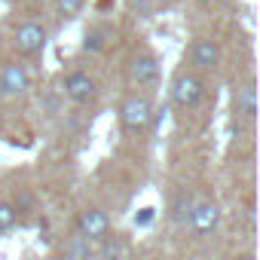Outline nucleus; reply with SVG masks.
Wrapping results in <instances>:
<instances>
[{"mask_svg":"<svg viewBox=\"0 0 260 260\" xmlns=\"http://www.w3.org/2000/svg\"><path fill=\"white\" fill-rule=\"evenodd\" d=\"M156 122V107L150 101V95L144 92H128L119 101V128L128 138H141L147 135Z\"/></svg>","mask_w":260,"mask_h":260,"instance_id":"nucleus-1","label":"nucleus"},{"mask_svg":"<svg viewBox=\"0 0 260 260\" xmlns=\"http://www.w3.org/2000/svg\"><path fill=\"white\" fill-rule=\"evenodd\" d=\"M172 104L178 107V110H193V107H199V101L205 98V83H202V77L196 74V71H178L175 77H172Z\"/></svg>","mask_w":260,"mask_h":260,"instance_id":"nucleus-2","label":"nucleus"},{"mask_svg":"<svg viewBox=\"0 0 260 260\" xmlns=\"http://www.w3.org/2000/svg\"><path fill=\"white\" fill-rule=\"evenodd\" d=\"M220 226V208L214 199H196L187 217V230L193 233V239H208L214 236Z\"/></svg>","mask_w":260,"mask_h":260,"instance_id":"nucleus-3","label":"nucleus"},{"mask_svg":"<svg viewBox=\"0 0 260 260\" xmlns=\"http://www.w3.org/2000/svg\"><path fill=\"white\" fill-rule=\"evenodd\" d=\"M159 58L150 52V49H138L132 58H128V80H132V86L138 89H153L159 86Z\"/></svg>","mask_w":260,"mask_h":260,"instance_id":"nucleus-4","label":"nucleus"},{"mask_svg":"<svg viewBox=\"0 0 260 260\" xmlns=\"http://www.w3.org/2000/svg\"><path fill=\"white\" fill-rule=\"evenodd\" d=\"M74 233H77V236H83L86 242H92V245L98 248V245L110 236V217H107V211H101V208H95V205L83 208V211L77 214Z\"/></svg>","mask_w":260,"mask_h":260,"instance_id":"nucleus-5","label":"nucleus"},{"mask_svg":"<svg viewBox=\"0 0 260 260\" xmlns=\"http://www.w3.org/2000/svg\"><path fill=\"white\" fill-rule=\"evenodd\" d=\"M61 92H64L68 101L86 107V104H95V98H98V83H95V77L86 74V71H71V74L64 77V83H61Z\"/></svg>","mask_w":260,"mask_h":260,"instance_id":"nucleus-6","label":"nucleus"},{"mask_svg":"<svg viewBox=\"0 0 260 260\" xmlns=\"http://www.w3.org/2000/svg\"><path fill=\"white\" fill-rule=\"evenodd\" d=\"M31 89V74L22 61H7L4 68H0V98H22L25 92Z\"/></svg>","mask_w":260,"mask_h":260,"instance_id":"nucleus-7","label":"nucleus"},{"mask_svg":"<svg viewBox=\"0 0 260 260\" xmlns=\"http://www.w3.org/2000/svg\"><path fill=\"white\" fill-rule=\"evenodd\" d=\"M46 25H40V22H25V25H19V31H16V52L19 55H28V58H34V55H40L43 49H46Z\"/></svg>","mask_w":260,"mask_h":260,"instance_id":"nucleus-8","label":"nucleus"},{"mask_svg":"<svg viewBox=\"0 0 260 260\" xmlns=\"http://www.w3.org/2000/svg\"><path fill=\"white\" fill-rule=\"evenodd\" d=\"M220 58H223V52H220L217 40H211V37H196L193 40V46H190V64L196 71H214L220 64Z\"/></svg>","mask_w":260,"mask_h":260,"instance_id":"nucleus-9","label":"nucleus"},{"mask_svg":"<svg viewBox=\"0 0 260 260\" xmlns=\"http://www.w3.org/2000/svg\"><path fill=\"white\" fill-rule=\"evenodd\" d=\"M58 257H61V260H98V248H95L92 242H86L83 236L71 233V236L61 239Z\"/></svg>","mask_w":260,"mask_h":260,"instance_id":"nucleus-10","label":"nucleus"},{"mask_svg":"<svg viewBox=\"0 0 260 260\" xmlns=\"http://www.w3.org/2000/svg\"><path fill=\"white\" fill-rule=\"evenodd\" d=\"M233 110H236L245 122H254V119H257V92H254V83H251V80L236 89V95H233Z\"/></svg>","mask_w":260,"mask_h":260,"instance_id":"nucleus-11","label":"nucleus"},{"mask_svg":"<svg viewBox=\"0 0 260 260\" xmlns=\"http://www.w3.org/2000/svg\"><path fill=\"white\" fill-rule=\"evenodd\" d=\"M193 202H196V196H193V193H187V190L175 193V196H172V205H169V217H172V223L187 226V217H190Z\"/></svg>","mask_w":260,"mask_h":260,"instance_id":"nucleus-12","label":"nucleus"},{"mask_svg":"<svg viewBox=\"0 0 260 260\" xmlns=\"http://www.w3.org/2000/svg\"><path fill=\"white\" fill-rule=\"evenodd\" d=\"M107 43H110V31H107V28H89V31H86V37H83V49H86V52H92V55L104 52V49H107Z\"/></svg>","mask_w":260,"mask_h":260,"instance_id":"nucleus-13","label":"nucleus"},{"mask_svg":"<svg viewBox=\"0 0 260 260\" xmlns=\"http://www.w3.org/2000/svg\"><path fill=\"white\" fill-rule=\"evenodd\" d=\"M19 223H22V214H19L16 202L0 199V236H4V233H13Z\"/></svg>","mask_w":260,"mask_h":260,"instance_id":"nucleus-14","label":"nucleus"},{"mask_svg":"<svg viewBox=\"0 0 260 260\" xmlns=\"http://www.w3.org/2000/svg\"><path fill=\"white\" fill-rule=\"evenodd\" d=\"M52 4H55V13H58L61 19H74V16L83 10L86 0H52Z\"/></svg>","mask_w":260,"mask_h":260,"instance_id":"nucleus-15","label":"nucleus"},{"mask_svg":"<svg viewBox=\"0 0 260 260\" xmlns=\"http://www.w3.org/2000/svg\"><path fill=\"white\" fill-rule=\"evenodd\" d=\"M153 220H156V208H153V205H144V208L135 214V226H150Z\"/></svg>","mask_w":260,"mask_h":260,"instance_id":"nucleus-16","label":"nucleus"},{"mask_svg":"<svg viewBox=\"0 0 260 260\" xmlns=\"http://www.w3.org/2000/svg\"><path fill=\"white\" fill-rule=\"evenodd\" d=\"M135 7H141V13H144V16H150V13H153V4H150V0H135Z\"/></svg>","mask_w":260,"mask_h":260,"instance_id":"nucleus-17","label":"nucleus"},{"mask_svg":"<svg viewBox=\"0 0 260 260\" xmlns=\"http://www.w3.org/2000/svg\"><path fill=\"white\" fill-rule=\"evenodd\" d=\"M236 260H254V257H251V254H242V257H236Z\"/></svg>","mask_w":260,"mask_h":260,"instance_id":"nucleus-18","label":"nucleus"},{"mask_svg":"<svg viewBox=\"0 0 260 260\" xmlns=\"http://www.w3.org/2000/svg\"><path fill=\"white\" fill-rule=\"evenodd\" d=\"M199 260H214V257H199Z\"/></svg>","mask_w":260,"mask_h":260,"instance_id":"nucleus-19","label":"nucleus"}]
</instances>
